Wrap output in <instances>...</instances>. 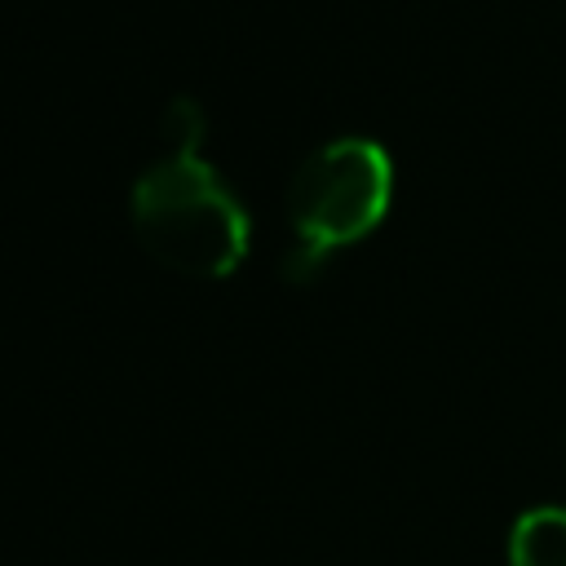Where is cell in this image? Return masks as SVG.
<instances>
[{
	"instance_id": "obj_1",
	"label": "cell",
	"mask_w": 566,
	"mask_h": 566,
	"mask_svg": "<svg viewBox=\"0 0 566 566\" xmlns=\"http://www.w3.org/2000/svg\"><path fill=\"white\" fill-rule=\"evenodd\" d=\"M133 230L159 265L195 279L234 274L252 243L243 203L199 150H168L137 177Z\"/></svg>"
},
{
	"instance_id": "obj_2",
	"label": "cell",
	"mask_w": 566,
	"mask_h": 566,
	"mask_svg": "<svg viewBox=\"0 0 566 566\" xmlns=\"http://www.w3.org/2000/svg\"><path fill=\"white\" fill-rule=\"evenodd\" d=\"M394 199V164L367 137H336L318 146L287 186V217L296 243L332 256L380 226Z\"/></svg>"
},
{
	"instance_id": "obj_3",
	"label": "cell",
	"mask_w": 566,
	"mask_h": 566,
	"mask_svg": "<svg viewBox=\"0 0 566 566\" xmlns=\"http://www.w3.org/2000/svg\"><path fill=\"white\" fill-rule=\"evenodd\" d=\"M513 566H566V509H531L509 531Z\"/></svg>"
},
{
	"instance_id": "obj_4",
	"label": "cell",
	"mask_w": 566,
	"mask_h": 566,
	"mask_svg": "<svg viewBox=\"0 0 566 566\" xmlns=\"http://www.w3.org/2000/svg\"><path fill=\"white\" fill-rule=\"evenodd\" d=\"M164 142L168 150H199L203 142V111L195 97H172L164 111Z\"/></svg>"
}]
</instances>
